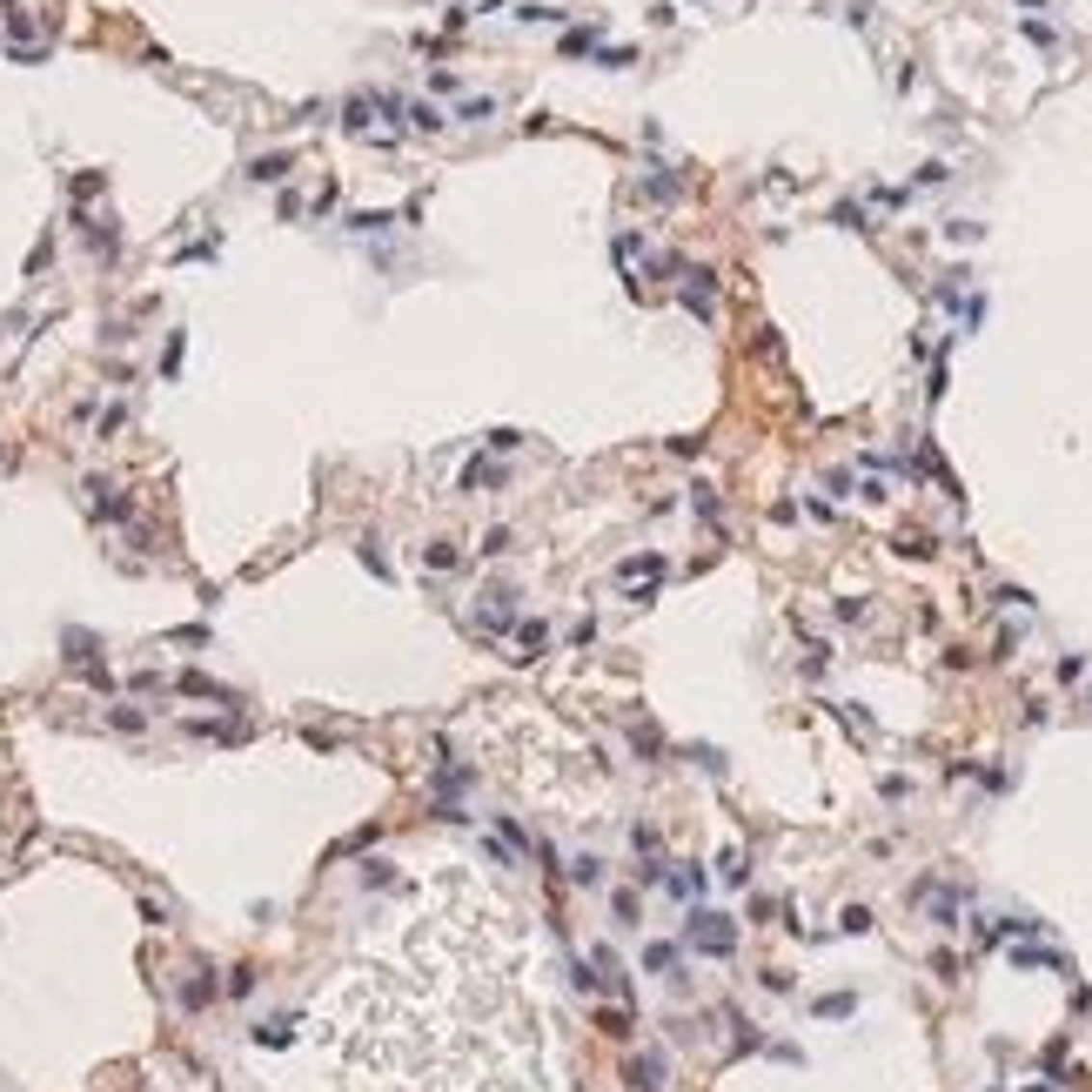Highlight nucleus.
Instances as JSON below:
<instances>
[{"mask_svg": "<svg viewBox=\"0 0 1092 1092\" xmlns=\"http://www.w3.org/2000/svg\"><path fill=\"white\" fill-rule=\"evenodd\" d=\"M322 1092H544L530 919L469 865H436L383 946L308 1019Z\"/></svg>", "mask_w": 1092, "mask_h": 1092, "instance_id": "1", "label": "nucleus"}, {"mask_svg": "<svg viewBox=\"0 0 1092 1092\" xmlns=\"http://www.w3.org/2000/svg\"><path fill=\"white\" fill-rule=\"evenodd\" d=\"M690 939H697L704 952H731V946H737V932H731L724 919H710V912H704V919H690Z\"/></svg>", "mask_w": 1092, "mask_h": 1092, "instance_id": "2", "label": "nucleus"}, {"mask_svg": "<svg viewBox=\"0 0 1092 1092\" xmlns=\"http://www.w3.org/2000/svg\"><path fill=\"white\" fill-rule=\"evenodd\" d=\"M657 570H664V556H630V563L617 570V583H651Z\"/></svg>", "mask_w": 1092, "mask_h": 1092, "instance_id": "3", "label": "nucleus"}, {"mask_svg": "<svg viewBox=\"0 0 1092 1092\" xmlns=\"http://www.w3.org/2000/svg\"><path fill=\"white\" fill-rule=\"evenodd\" d=\"M664 1079V1059H637V1092H657Z\"/></svg>", "mask_w": 1092, "mask_h": 1092, "instance_id": "4", "label": "nucleus"}, {"mask_svg": "<svg viewBox=\"0 0 1092 1092\" xmlns=\"http://www.w3.org/2000/svg\"><path fill=\"white\" fill-rule=\"evenodd\" d=\"M429 570H456V549H449V544H429Z\"/></svg>", "mask_w": 1092, "mask_h": 1092, "instance_id": "5", "label": "nucleus"}]
</instances>
